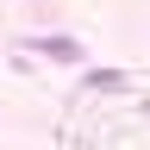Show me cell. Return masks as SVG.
I'll return each mask as SVG.
<instances>
[{"instance_id":"1","label":"cell","mask_w":150,"mask_h":150,"mask_svg":"<svg viewBox=\"0 0 150 150\" xmlns=\"http://www.w3.org/2000/svg\"><path fill=\"white\" fill-rule=\"evenodd\" d=\"M38 50L56 56V63H75V56H81V44H75V38H38Z\"/></svg>"}]
</instances>
